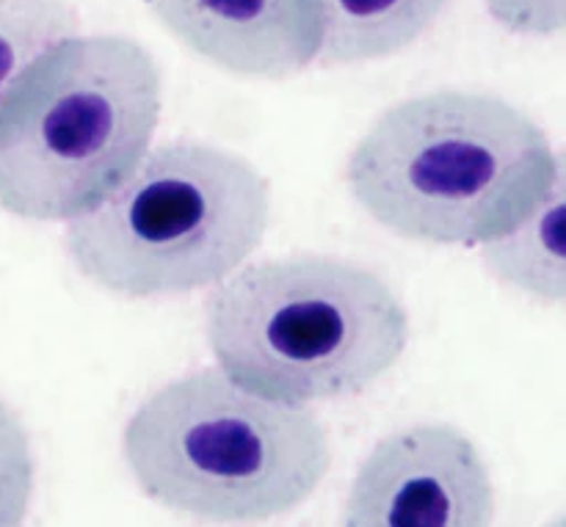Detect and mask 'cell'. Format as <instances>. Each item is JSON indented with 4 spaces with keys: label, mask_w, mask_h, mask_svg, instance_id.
<instances>
[{
    "label": "cell",
    "mask_w": 566,
    "mask_h": 527,
    "mask_svg": "<svg viewBox=\"0 0 566 527\" xmlns=\"http://www.w3.org/2000/svg\"><path fill=\"white\" fill-rule=\"evenodd\" d=\"M205 337L235 384L282 403L370 390L407 354L409 313L376 271L332 254L243 265L205 302Z\"/></svg>",
    "instance_id": "obj_2"
},
{
    "label": "cell",
    "mask_w": 566,
    "mask_h": 527,
    "mask_svg": "<svg viewBox=\"0 0 566 527\" xmlns=\"http://www.w3.org/2000/svg\"><path fill=\"white\" fill-rule=\"evenodd\" d=\"M160 110L158 61L136 39L55 42L0 103V208L42 224L83 215L149 152Z\"/></svg>",
    "instance_id": "obj_3"
},
{
    "label": "cell",
    "mask_w": 566,
    "mask_h": 527,
    "mask_svg": "<svg viewBox=\"0 0 566 527\" xmlns=\"http://www.w3.org/2000/svg\"><path fill=\"white\" fill-rule=\"evenodd\" d=\"M451 0H318L324 66L392 59L440 22Z\"/></svg>",
    "instance_id": "obj_8"
},
{
    "label": "cell",
    "mask_w": 566,
    "mask_h": 527,
    "mask_svg": "<svg viewBox=\"0 0 566 527\" xmlns=\"http://www.w3.org/2000/svg\"><path fill=\"white\" fill-rule=\"evenodd\" d=\"M486 271L512 291L542 304H564V180L514 230L481 246Z\"/></svg>",
    "instance_id": "obj_9"
},
{
    "label": "cell",
    "mask_w": 566,
    "mask_h": 527,
    "mask_svg": "<svg viewBox=\"0 0 566 527\" xmlns=\"http://www.w3.org/2000/svg\"><path fill=\"white\" fill-rule=\"evenodd\" d=\"M492 20L517 36H556L566 25V0H484Z\"/></svg>",
    "instance_id": "obj_12"
},
{
    "label": "cell",
    "mask_w": 566,
    "mask_h": 527,
    "mask_svg": "<svg viewBox=\"0 0 566 527\" xmlns=\"http://www.w3.org/2000/svg\"><path fill=\"white\" fill-rule=\"evenodd\" d=\"M191 53L243 77L282 81L318 59V0H144Z\"/></svg>",
    "instance_id": "obj_7"
},
{
    "label": "cell",
    "mask_w": 566,
    "mask_h": 527,
    "mask_svg": "<svg viewBox=\"0 0 566 527\" xmlns=\"http://www.w3.org/2000/svg\"><path fill=\"white\" fill-rule=\"evenodd\" d=\"M122 453L149 500L213 525L285 517L332 467L329 436L307 407L243 390L219 368L153 392L127 420Z\"/></svg>",
    "instance_id": "obj_4"
},
{
    "label": "cell",
    "mask_w": 566,
    "mask_h": 527,
    "mask_svg": "<svg viewBox=\"0 0 566 527\" xmlns=\"http://www.w3.org/2000/svg\"><path fill=\"white\" fill-rule=\"evenodd\" d=\"M36 486V459L20 414L0 401V527L25 525Z\"/></svg>",
    "instance_id": "obj_11"
},
{
    "label": "cell",
    "mask_w": 566,
    "mask_h": 527,
    "mask_svg": "<svg viewBox=\"0 0 566 527\" xmlns=\"http://www.w3.org/2000/svg\"><path fill=\"white\" fill-rule=\"evenodd\" d=\"M564 180L547 133L486 92L418 94L387 108L348 155L359 208L403 241L484 246Z\"/></svg>",
    "instance_id": "obj_1"
},
{
    "label": "cell",
    "mask_w": 566,
    "mask_h": 527,
    "mask_svg": "<svg viewBox=\"0 0 566 527\" xmlns=\"http://www.w3.org/2000/svg\"><path fill=\"white\" fill-rule=\"evenodd\" d=\"M77 22L66 0H0V103L36 55L77 33Z\"/></svg>",
    "instance_id": "obj_10"
},
{
    "label": "cell",
    "mask_w": 566,
    "mask_h": 527,
    "mask_svg": "<svg viewBox=\"0 0 566 527\" xmlns=\"http://www.w3.org/2000/svg\"><path fill=\"white\" fill-rule=\"evenodd\" d=\"M551 527H564V525H562V523H553Z\"/></svg>",
    "instance_id": "obj_13"
},
{
    "label": "cell",
    "mask_w": 566,
    "mask_h": 527,
    "mask_svg": "<svg viewBox=\"0 0 566 527\" xmlns=\"http://www.w3.org/2000/svg\"><path fill=\"white\" fill-rule=\"evenodd\" d=\"M495 486L479 445L448 423H418L374 445L343 527H492Z\"/></svg>",
    "instance_id": "obj_6"
},
{
    "label": "cell",
    "mask_w": 566,
    "mask_h": 527,
    "mask_svg": "<svg viewBox=\"0 0 566 527\" xmlns=\"http://www.w3.org/2000/svg\"><path fill=\"white\" fill-rule=\"evenodd\" d=\"M271 188L243 155L205 141L149 149L99 204L66 221L77 274L122 298H175L235 274L263 243Z\"/></svg>",
    "instance_id": "obj_5"
}]
</instances>
